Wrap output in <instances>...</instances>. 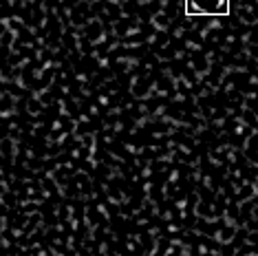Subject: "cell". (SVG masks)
I'll return each mask as SVG.
<instances>
[{"instance_id": "obj_1", "label": "cell", "mask_w": 258, "mask_h": 256, "mask_svg": "<svg viewBox=\"0 0 258 256\" xmlns=\"http://www.w3.org/2000/svg\"><path fill=\"white\" fill-rule=\"evenodd\" d=\"M187 14L223 16L227 14V0H187Z\"/></svg>"}]
</instances>
